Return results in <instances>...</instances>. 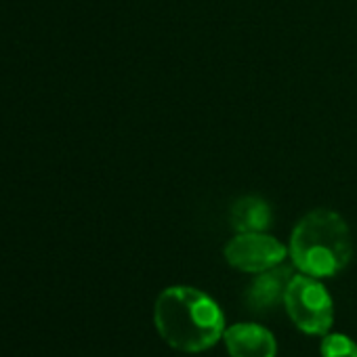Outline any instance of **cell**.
I'll list each match as a JSON object with an SVG mask.
<instances>
[{"label": "cell", "mask_w": 357, "mask_h": 357, "mask_svg": "<svg viewBox=\"0 0 357 357\" xmlns=\"http://www.w3.org/2000/svg\"><path fill=\"white\" fill-rule=\"evenodd\" d=\"M319 353L321 357H357V342L344 334L328 332L324 334Z\"/></svg>", "instance_id": "cell-8"}, {"label": "cell", "mask_w": 357, "mask_h": 357, "mask_svg": "<svg viewBox=\"0 0 357 357\" xmlns=\"http://www.w3.org/2000/svg\"><path fill=\"white\" fill-rule=\"evenodd\" d=\"M290 280H292V271L282 265L261 271L255 278V282L248 286V292H246L248 307L263 311V309L275 307L278 303H284V294H286Z\"/></svg>", "instance_id": "cell-6"}, {"label": "cell", "mask_w": 357, "mask_h": 357, "mask_svg": "<svg viewBox=\"0 0 357 357\" xmlns=\"http://www.w3.org/2000/svg\"><path fill=\"white\" fill-rule=\"evenodd\" d=\"M225 347L231 357H275L278 342L275 336L259 324H236L225 328Z\"/></svg>", "instance_id": "cell-5"}, {"label": "cell", "mask_w": 357, "mask_h": 357, "mask_svg": "<svg viewBox=\"0 0 357 357\" xmlns=\"http://www.w3.org/2000/svg\"><path fill=\"white\" fill-rule=\"evenodd\" d=\"M284 307L294 326L305 334L324 336L334 324V305L330 292L317 278L305 273L292 275L284 294Z\"/></svg>", "instance_id": "cell-3"}, {"label": "cell", "mask_w": 357, "mask_h": 357, "mask_svg": "<svg viewBox=\"0 0 357 357\" xmlns=\"http://www.w3.org/2000/svg\"><path fill=\"white\" fill-rule=\"evenodd\" d=\"M288 252L301 273L317 280L332 278L340 273L353 257L349 225L338 213L315 208L292 229Z\"/></svg>", "instance_id": "cell-2"}, {"label": "cell", "mask_w": 357, "mask_h": 357, "mask_svg": "<svg viewBox=\"0 0 357 357\" xmlns=\"http://www.w3.org/2000/svg\"><path fill=\"white\" fill-rule=\"evenodd\" d=\"M153 324L168 347L183 353H202L225 334L221 307L192 286L162 290L153 305Z\"/></svg>", "instance_id": "cell-1"}, {"label": "cell", "mask_w": 357, "mask_h": 357, "mask_svg": "<svg viewBox=\"0 0 357 357\" xmlns=\"http://www.w3.org/2000/svg\"><path fill=\"white\" fill-rule=\"evenodd\" d=\"M271 206L259 196H244L231 204L229 223L238 234L265 231L271 225Z\"/></svg>", "instance_id": "cell-7"}, {"label": "cell", "mask_w": 357, "mask_h": 357, "mask_svg": "<svg viewBox=\"0 0 357 357\" xmlns=\"http://www.w3.org/2000/svg\"><path fill=\"white\" fill-rule=\"evenodd\" d=\"M288 257V248L265 231L236 234L225 246V259L234 269L261 273L278 267Z\"/></svg>", "instance_id": "cell-4"}]
</instances>
